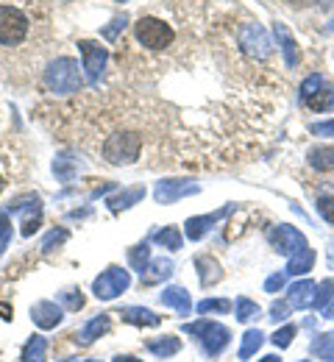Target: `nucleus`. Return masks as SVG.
<instances>
[{
	"mask_svg": "<svg viewBox=\"0 0 334 362\" xmlns=\"http://www.w3.org/2000/svg\"><path fill=\"white\" fill-rule=\"evenodd\" d=\"M134 40L140 42V47L150 50V53H162L173 45L176 40V31L167 20L156 17V14H143L137 23H134Z\"/></svg>",
	"mask_w": 334,
	"mask_h": 362,
	"instance_id": "7ed1b4c3",
	"label": "nucleus"
},
{
	"mask_svg": "<svg viewBox=\"0 0 334 362\" xmlns=\"http://www.w3.org/2000/svg\"><path fill=\"white\" fill-rule=\"evenodd\" d=\"M292 337H295V326H285V329H276V334L270 340H273L276 349H287L292 343Z\"/></svg>",
	"mask_w": 334,
	"mask_h": 362,
	"instance_id": "c9c22d12",
	"label": "nucleus"
},
{
	"mask_svg": "<svg viewBox=\"0 0 334 362\" xmlns=\"http://www.w3.org/2000/svg\"><path fill=\"white\" fill-rule=\"evenodd\" d=\"M61 307H64V310H81V307H84L81 290H67V293H61Z\"/></svg>",
	"mask_w": 334,
	"mask_h": 362,
	"instance_id": "f704fd0d",
	"label": "nucleus"
},
{
	"mask_svg": "<svg viewBox=\"0 0 334 362\" xmlns=\"http://www.w3.org/2000/svg\"><path fill=\"white\" fill-rule=\"evenodd\" d=\"M306 162H309L312 170L329 173V170H334V148L332 145H315V148H309Z\"/></svg>",
	"mask_w": 334,
	"mask_h": 362,
	"instance_id": "dca6fc26",
	"label": "nucleus"
},
{
	"mask_svg": "<svg viewBox=\"0 0 334 362\" xmlns=\"http://www.w3.org/2000/svg\"><path fill=\"white\" fill-rule=\"evenodd\" d=\"M45 354H48V340L34 334L25 346H23V354H20V362H45Z\"/></svg>",
	"mask_w": 334,
	"mask_h": 362,
	"instance_id": "393cba45",
	"label": "nucleus"
},
{
	"mask_svg": "<svg viewBox=\"0 0 334 362\" xmlns=\"http://www.w3.org/2000/svg\"><path fill=\"white\" fill-rule=\"evenodd\" d=\"M259 362H282V360H279L276 354H270V357H262V360H259Z\"/></svg>",
	"mask_w": 334,
	"mask_h": 362,
	"instance_id": "de8ad7c7",
	"label": "nucleus"
},
{
	"mask_svg": "<svg viewBox=\"0 0 334 362\" xmlns=\"http://www.w3.org/2000/svg\"><path fill=\"white\" fill-rule=\"evenodd\" d=\"M78 53L84 59V73H87V81L95 87L106 70V62H109V50L100 45V42H93V40H81L78 42Z\"/></svg>",
	"mask_w": 334,
	"mask_h": 362,
	"instance_id": "1a4fd4ad",
	"label": "nucleus"
},
{
	"mask_svg": "<svg viewBox=\"0 0 334 362\" xmlns=\"http://www.w3.org/2000/svg\"><path fill=\"white\" fill-rule=\"evenodd\" d=\"M117 315L123 317L126 323H131V326H159L162 323V317L156 313H150V310H145V307H126Z\"/></svg>",
	"mask_w": 334,
	"mask_h": 362,
	"instance_id": "aec40b11",
	"label": "nucleus"
},
{
	"mask_svg": "<svg viewBox=\"0 0 334 362\" xmlns=\"http://www.w3.org/2000/svg\"><path fill=\"white\" fill-rule=\"evenodd\" d=\"M329 31H334V20H332V23H329Z\"/></svg>",
	"mask_w": 334,
	"mask_h": 362,
	"instance_id": "3c124183",
	"label": "nucleus"
},
{
	"mask_svg": "<svg viewBox=\"0 0 334 362\" xmlns=\"http://www.w3.org/2000/svg\"><path fill=\"white\" fill-rule=\"evenodd\" d=\"M112 329V320H109V315H97V317H93L81 332H78V337L76 340H81L84 346H90V343H95L97 337H103L106 332Z\"/></svg>",
	"mask_w": 334,
	"mask_h": 362,
	"instance_id": "6ab92c4d",
	"label": "nucleus"
},
{
	"mask_svg": "<svg viewBox=\"0 0 334 362\" xmlns=\"http://www.w3.org/2000/svg\"><path fill=\"white\" fill-rule=\"evenodd\" d=\"M304 362H306V360H304Z\"/></svg>",
	"mask_w": 334,
	"mask_h": 362,
	"instance_id": "5fc2aeb1",
	"label": "nucleus"
},
{
	"mask_svg": "<svg viewBox=\"0 0 334 362\" xmlns=\"http://www.w3.org/2000/svg\"><path fill=\"white\" fill-rule=\"evenodd\" d=\"M61 317H64V310H61V304H56V301H37V304L31 307V320H34L40 329H56V326L61 323Z\"/></svg>",
	"mask_w": 334,
	"mask_h": 362,
	"instance_id": "f8f14e48",
	"label": "nucleus"
},
{
	"mask_svg": "<svg viewBox=\"0 0 334 362\" xmlns=\"http://www.w3.org/2000/svg\"><path fill=\"white\" fill-rule=\"evenodd\" d=\"M315 298H318V284L309 281V279L295 281V284L287 290V301H290L292 310H306V307L315 304Z\"/></svg>",
	"mask_w": 334,
	"mask_h": 362,
	"instance_id": "ddd939ff",
	"label": "nucleus"
},
{
	"mask_svg": "<svg viewBox=\"0 0 334 362\" xmlns=\"http://www.w3.org/2000/svg\"><path fill=\"white\" fill-rule=\"evenodd\" d=\"M256 315H259L256 301H251V298H237V320L239 323H248V320H254Z\"/></svg>",
	"mask_w": 334,
	"mask_h": 362,
	"instance_id": "7c9ffc66",
	"label": "nucleus"
},
{
	"mask_svg": "<svg viewBox=\"0 0 334 362\" xmlns=\"http://www.w3.org/2000/svg\"><path fill=\"white\" fill-rule=\"evenodd\" d=\"M287 313H290V301H276V304H273V307H270V320H276V323H279V320H287Z\"/></svg>",
	"mask_w": 334,
	"mask_h": 362,
	"instance_id": "ea45409f",
	"label": "nucleus"
},
{
	"mask_svg": "<svg viewBox=\"0 0 334 362\" xmlns=\"http://www.w3.org/2000/svg\"><path fill=\"white\" fill-rule=\"evenodd\" d=\"M3 189H6V176L0 173V192H3Z\"/></svg>",
	"mask_w": 334,
	"mask_h": 362,
	"instance_id": "09e8293b",
	"label": "nucleus"
},
{
	"mask_svg": "<svg viewBox=\"0 0 334 362\" xmlns=\"http://www.w3.org/2000/svg\"><path fill=\"white\" fill-rule=\"evenodd\" d=\"M8 240H11V221H8L6 212H0V257H3L6 248H8Z\"/></svg>",
	"mask_w": 334,
	"mask_h": 362,
	"instance_id": "e433bc0d",
	"label": "nucleus"
},
{
	"mask_svg": "<svg viewBox=\"0 0 334 362\" xmlns=\"http://www.w3.org/2000/svg\"><path fill=\"white\" fill-rule=\"evenodd\" d=\"M301 103L312 112H329L334 109V84L323 76H309L301 84Z\"/></svg>",
	"mask_w": 334,
	"mask_h": 362,
	"instance_id": "423d86ee",
	"label": "nucleus"
},
{
	"mask_svg": "<svg viewBox=\"0 0 334 362\" xmlns=\"http://www.w3.org/2000/svg\"><path fill=\"white\" fill-rule=\"evenodd\" d=\"M268 240H270V245H273L279 254H287V257H292V254H298L301 248H306V237L295 226H287V223L270 228Z\"/></svg>",
	"mask_w": 334,
	"mask_h": 362,
	"instance_id": "9d476101",
	"label": "nucleus"
},
{
	"mask_svg": "<svg viewBox=\"0 0 334 362\" xmlns=\"http://www.w3.org/2000/svg\"><path fill=\"white\" fill-rule=\"evenodd\" d=\"M117 3H129V0H117Z\"/></svg>",
	"mask_w": 334,
	"mask_h": 362,
	"instance_id": "603ef678",
	"label": "nucleus"
},
{
	"mask_svg": "<svg viewBox=\"0 0 334 362\" xmlns=\"http://www.w3.org/2000/svg\"><path fill=\"white\" fill-rule=\"evenodd\" d=\"M276 40H279V47H282V56H285L287 67H295L298 64V42H295V37L290 34V28H287L285 23H276Z\"/></svg>",
	"mask_w": 334,
	"mask_h": 362,
	"instance_id": "f3484780",
	"label": "nucleus"
},
{
	"mask_svg": "<svg viewBox=\"0 0 334 362\" xmlns=\"http://www.w3.org/2000/svg\"><path fill=\"white\" fill-rule=\"evenodd\" d=\"M148 351L150 354H156V357H162V360H167V357H173V354H179L181 351V340L179 337H159V340H148Z\"/></svg>",
	"mask_w": 334,
	"mask_h": 362,
	"instance_id": "b1692460",
	"label": "nucleus"
},
{
	"mask_svg": "<svg viewBox=\"0 0 334 362\" xmlns=\"http://www.w3.org/2000/svg\"><path fill=\"white\" fill-rule=\"evenodd\" d=\"M232 209H234V206L229 204V206H223V209H217V212H212V215H198V218H190V221H187V237H190V240H201L209 228L215 226L217 221H223Z\"/></svg>",
	"mask_w": 334,
	"mask_h": 362,
	"instance_id": "4468645a",
	"label": "nucleus"
},
{
	"mask_svg": "<svg viewBox=\"0 0 334 362\" xmlns=\"http://www.w3.org/2000/svg\"><path fill=\"white\" fill-rule=\"evenodd\" d=\"M321 6H323V8H329V6H332V0H321Z\"/></svg>",
	"mask_w": 334,
	"mask_h": 362,
	"instance_id": "8fccbe9b",
	"label": "nucleus"
},
{
	"mask_svg": "<svg viewBox=\"0 0 334 362\" xmlns=\"http://www.w3.org/2000/svg\"><path fill=\"white\" fill-rule=\"evenodd\" d=\"M143 136L137 132H114L103 139L100 145V156L109 165H134L143 156Z\"/></svg>",
	"mask_w": 334,
	"mask_h": 362,
	"instance_id": "20e7f679",
	"label": "nucleus"
},
{
	"mask_svg": "<svg viewBox=\"0 0 334 362\" xmlns=\"http://www.w3.org/2000/svg\"><path fill=\"white\" fill-rule=\"evenodd\" d=\"M312 351L323 362H334V334H321V337L312 343Z\"/></svg>",
	"mask_w": 334,
	"mask_h": 362,
	"instance_id": "cd10ccee",
	"label": "nucleus"
},
{
	"mask_svg": "<svg viewBox=\"0 0 334 362\" xmlns=\"http://www.w3.org/2000/svg\"><path fill=\"white\" fill-rule=\"evenodd\" d=\"M143 198H145V187H131V189H123L120 195L109 198L106 204H109V209H112V212H123V209L134 206V204H137V201H143Z\"/></svg>",
	"mask_w": 334,
	"mask_h": 362,
	"instance_id": "4be33fe9",
	"label": "nucleus"
},
{
	"mask_svg": "<svg viewBox=\"0 0 334 362\" xmlns=\"http://www.w3.org/2000/svg\"><path fill=\"white\" fill-rule=\"evenodd\" d=\"M282 287H285V273H276L265 281V293H279Z\"/></svg>",
	"mask_w": 334,
	"mask_h": 362,
	"instance_id": "a19ab883",
	"label": "nucleus"
},
{
	"mask_svg": "<svg viewBox=\"0 0 334 362\" xmlns=\"http://www.w3.org/2000/svg\"><path fill=\"white\" fill-rule=\"evenodd\" d=\"M309 132H312V134H323V136L334 134V120H326V123H315V126H309Z\"/></svg>",
	"mask_w": 334,
	"mask_h": 362,
	"instance_id": "79ce46f5",
	"label": "nucleus"
},
{
	"mask_svg": "<svg viewBox=\"0 0 334 362\" xmlns=\"http://www.w3.org/2000/svg\"><path fill=\"white\" fill-rule=\"evenodd\" d=\"M321 313H323V317H329V320H334V298L329 301V304H326V307H323V310H321Z\"/></svg>",
	"mask_w": 334,
	"mask_h": 362,
	"instance_id": "c03bdc74",
	"label": "nucleus"
},
{
	"mask_svg": "<svg viewBox=\"0 0 334 362\" xmlns=\"http://www.w3.org/2000/svg\"><path fill=\"white\" fill-rule=\"evenodd\" d=\"M232 310V301L229 298H206L198 304V313L201 315H209V313H229Z\"/></svg>",
	"mask_w": 334,
	"mask_h": 362,
	"instance_id": "c756f323",
	"label": "nucleus"
},
{
	"mask_svg": "<svg viewBox=\"0 0 334 362\" xmlns=\"http://www.w3.org/2000/svg\"><path fill=\"white\" fill-rule=\"evenodd\" d=\"M64 240H67V228H53L48 237H45V243H42V251H53V248H59Z\"/></svg>",
	"mask_w": 334,
	"mask_h": 362,
	"instance_id": "4c0bfd02",
	"label": "nucleus"
},
{
	"mask_svg": "<svg viewBox=\"0 0 334 362\" xmlns=\"http://www.w3.org/2000/svg\"><path fill=\"white\" fill-rule=\"evenodd\" d=\"M237 42H239V47H242V53L251 56V59H256V62H265V59L273 53L270 37H268V31H265L259 23H245V25H239Z\"/></svg>",
	"mask_w": 334,
	"mask_h": 362,
	"instance_id": "0eeeda50",
	"label": "nucleus"
},
{
	"mask_svg": "<svg viewBox=\"0 0 334 362\" xmlns=\"http://www.w3.org/2000/svg\"><path fill=\"white\" fill-rule=\"evenodd\" d=\"M0 317H3V320H11V317H14V313H11V304L0 301Z\"/></svg>",
	"mask_w": 334,
	"mask_h": 362,
	"instance_id": "37998d69",
	"label": "nucleus"
},
{
	"mask_svg": "<svg viewBox=\"0 0 334 362\" xmlns=\"http://www.w3.org/2000/svg\"><path fill=\"white\" fill-rule=\"evenodd\" d=\"M173 268H176V265H173V259H167V257L148 262V268L143 271V284H159V281L170 279Z\"/></svg>",
	"mask_w": 334,
	"mask_h": 362,
	"instance_id": "a211bd4d",
	"label": "nucleus"
},
{
	"mask_svg": "<svg viewBox=\"0 0 334 362\" xmlns=\"http://www.w3.org/2000/svg\"><path fill=\"white\" fill-rule=\"evenodd\" d=\"M290 3H292V6H301V8H304V6H312V3H318V0H290Z\"/></svg>",
	"mask_w": 334,
	"mask_h": 362,
	"instance_id": "a18cd8bd",
	"label": "nucleus"
},
{
	"mask_svg": "<svg viewBox=\"0 0 334 362\" xmlns=\"http://www.w3.org/2000/svg\"><path fill=\"white\" fill-rule=\"evenodd\" d=\"M126 25H129V14H117V17H114V20H112V23H109V25H106L100 34H103V40L114 42V40H117V34H120Z\"/></svg>",
	"mask_w": 334,
	"mask_h": 362,
	"instance_id": "2f4dec72",
	"label": "nucleus"
},
{
	"mask_svg": "<svg viewBox=\"0 0 334 362\" xmlns=\"http://www.w3.org/2000/svg\"><path fill=\"white\" fill-rule=\"evenodd\" d=\"M81 70L84 67H78L76 59L61 56V59L50 62L45 76H42V81H45L48 92H53V95H76V92H81V87H84Z\"/></svg>",
	"mask_w": 334,
	"mask_h": 362,
	"instance_id": "f03ea898",
	"label": "nucleus"
},
{
	"mask_svg": "<svg viewBox=\"0 0 334 362\" xmlns=\"http://www.w3.org/2000/svg\"><path fill=\"white\" fill-rule=\"evenodd\" d=\"M184 332L198 337L203 351L209 357H220L226 351V346L232 343V332L223 323H212V320H198V323H184Z\"/></svg>",
	"mask_w": 334,
	"mask_h": 362,
	"instance_id": "39448f33",
	"label": "nucleus"
},
{
	"mask_svg": "<svg viewBox=\"0 0 334 362\" xmlns=\"http://www.w3.org/2000/svg\"><path fill=\"white\" fill-rule=\"evenodd\" d=\"M262 343H265V334L259 332V329H248L245 334H242V346H239V360H251L259 349H262Z\"/></svg>",
	"mask_w": 334,
	"mask_h": 362,
	"instance_id": "a878e982",
	"label": "nucleus"
},
{
	"mask_svg": "<svg viewBox=\"0 0 334 362\" xmlns=\"http://www.w3.org/2000/svg\"><path fill=\"white\" fill-rule=\"evenodd\" d=\"M201 187L198 184H192V181H184V179H165L156 184V189H153V198H156V204H176L179 198H187V195H195Z\"/></svg>",
	"mask_w": 334,
	"mask_h": 362,
	"instance_id": "9b49d317",
	"label": "nucleus"
},
{
	"mask_svg": "<svg viewBox=\"0 0 334 362\" xmlns=\"http://www.w3.org/2000/svg\"><path fill=\"white\" fill-rule=\"evenodd\" d=\"M312 265H315V251H312V248H301L298 254L290 257L285 273L287 276H301V273L312 271Z\"/></svg>",
	"mask_w": 334,
	"mask_h": 362,
	"instance_id": "412c9836",
	"label": "nucleus"
},
{
	"mask_svg": "<svg viewBox=\"0 0 334 362\" xmlns=\"http://www.w3.org/2000/svg\"><path fill=\"white\" fill-rule=\"evenodd\" d=\"M332 298H334V279H326V281L318 287V298H315V307H321V310H323V307H326Z\"/></svg>",
	"mask_w": 334,
	"mask_h": 362,
	"instance_id": "72a5a7b5",
	"label": "nucleus"
},
{
	"mask_svg": "<svg viewBox=\"0 0 334 362\" xmlns=\"http://www.w3.org/2000/svg\"><path fill=\"white\" fill-rule=\"evenodd\" d=\"M159 298H162V304H165V307L176 310L179 315H190L192 301H190V293H187L184 287H167V290H165Z\"/></svg>",
	"mask_w": 334,
	"mask_h": 362,
	"instance_id": "2eb2a0df",
	"label": "nucleus"
},
{
	"mask_svg": "<svg viewBox=\"0 0 334 362\" xmlns=\"http://www.w3.org/2000/svg\"><path fill=\"white\" fill-rule=\"evenodd\" d=\"M153 243H159V245H165L170 251H179L181 248V234H179V228L173 226L159 228V231H153Z\"/></svg>",
	"mask_w": 334,
	"mask_h": 362,
	"instance_id": "bb28decb",
	"label": "nucleus"
},
{
	"mask_svg": "<svg viewBox=\"0 0 334 362\" xmlns=\"http://www.w3.org/2000/svg\"><path fill=\"white\" fill-rule=\"evenodd\" d=\"M53 173H56L61 181H70L73 179V173H76V165H73L67 156H61V159H56V162H53Z\"/></svg>",
	"mask_w": 334,
	"mask_h": 362,
	"instance_id": "473e14b6",
	"label": "nucleus"
},
{
	"mask_svg": "<svg viewBox=\"0 0 334 362\" xmlns=\"http://www.w3.org/2000/svg\"><path fill=\"white\" fill-rule=\"evenodd\" d=\"M129 284H131V273L123 271V268H109V271H103L93 281V293H95V298H100V301H112L120 293H126Z\"/></svg>",
	"mask_w": 334,
	"mask_h": 362,
	"instance_id": "6e6552de",
	"label": "nucleus"
},
{
	"mask_svg": "<svg viewBox=\"0 0 334 362\" xmlns=\"http://www.w3.org/2000/svg\"><path fill=\"white\" fill-rule=\"evenodd\" d=\"M148 259H150V248H148V243L134 245V248L129 251V262H131V268H134V271L143 273L145 268H148Z\"/></svg>",
	"mask_w": 334,
	"mask_h": 362,
	"instance_id": "c85d7f7f",
	"label": "nucleus"
},
{
	"mask_svg": "<svg viewBox=\"0 0 334 362\" xmlns=\"http://www.w3.org/2000/svg\"><path fill=\"white\" fill-rule=\"evenodd\" d=\"M114 362H143V360H137V357H129V354H126V357L120 354V357H114Z\"/></svg>",
	"mask_w": 334,
	"mask_h": 362,
	"instance_id": "49530a36",
	"label": "nucleus"
},
{
	"mask_svg": "<svg viewBox=\"0 0 334 362\" xmlns=\"http://www.w3.org/2000/svg\"><path fill=\"white\" fill-rule=\"evenodd\" d=\"M34 34V14L20 3H0V47L25 45Z\"/></svg>",
	"mask_w": 334,
	"mask_h": 362,
	"instance_id": "f257e3e1",
	"label": "nucleus"
},
{
	"mask_svg": "<svg viewBox=\"0 0 334 362\" xmlns=\"http://www.w3.org/2000/svg\"><path fill=\"white\" fill-rule=\"evenodd\" d=\"M87 362H97V360H87Z\"/></svg>",
	"mask_w": 334,
	"mask_h": 362,
	"instance_id": "864d4df0",
	"label": "nucleus"
},
{
	"mask_svg": "<svg viewBox=\"0 0 334 362\" xmlns=\"http://www.w3.org/2000/svg\"><path fill=\"white\" fill-rule=\"evenodd\" d=\"M318 212H321V218H323L326 223L334 226V195H323V198L318 201Z\"/></svg>",
	"mask_w": 334,
	"mask_h": 362,
	"instance_id": "58836bf2",
	"label": "nucleus"
},
{
	"mask_svg": "<svg viewBox=\"0 0 334 362\" xmlns=\"http://www.w3.org/2000/svg\"><path fill=\"white\" fill-rule=\"evenodd\" d=\"M195 268H198V279H201L203 287L220 281V276H223V273H220V265H217V259H212V257H198V259H195Z\"/></svg>",
	"mask_w": 334,
	"mask_h": 362,
	"instance_id": "5701e85b",
	"label": "nucleus"
}]
</instances>
